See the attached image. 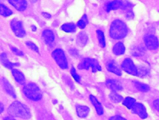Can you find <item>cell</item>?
<instances>
[{"instance_id":"cell-1","label":"cell","mask_w":159,"mask_h":120,"mask_svg":"<svg viewBox=\"0 0 159 120\" xmlns=\"http://www.w3.org/2000/svg\"><path fill=\"white\" fill-rule=\"evenodd\" d=\"M7 112L12 117L29 119L30 118V112L29 108L19 101L13 102L8 108Z\"/></svg>"},{"instance_id":"cell-2","label":"cell","mask_w":159,"mask_h":120,"mask_svg":"<svg viewBox=\"0 0 159 120\" xmlns=\"http://www.w3.org/2000/svg\"><path fill=\"white\" fill-rule=\"evenodd\" d=\"M110 35L115 39H120L124 38L127 34V27L125 24L119 20H114L110 27Z\"/></svg>"},{"instance_id":"cell-3","label":"cell","mask_w":159,"mask_h":120,"mask_svg":"<svg viewBox=\"0 0 159 120\" xmlns=\"http://www.w3.org/2000/svg\"><path fill=\"white\" fill-rule=\"evenodd\" d=\"M24 93L30 99L38 101L42 98V93L38 86L33 83L27 84L24 88Z\"/></svg>"},{"instance_id":"cell-4","label":"cell","mask_w":159,"mask_h":120,"mask_svg":"<svg viewBox=\"0 0 159 120\" xmlns=\"http://www.w3.org/2000/svg\"><path fill=\"white\" fill-rule=\"evenodd\" d=\"M78 67L79 69H86V70H88L91 67L93 72L101 70V67L99 65L98 62L95 59L89 58H86L83 59L81 62V63H79V65Z\"/></svg>"},{"instance_id":"cell-5","label":"cell","mask_w":159,"mask_h":120,"mask_svg":"<svg viewBox=\"0 0 159 120\" xmlns=\"http://www.w3.org/2000/svg\"><path fill=\"white\" fill-rule=\"evenodd\" d=\"M52 57L58 65V66L63 68L66 69L68 68V63L64 52L61 49H56L52 52Z\"/></svg>"},{"instance_id":"cell-6","label":"cell","mask_w":159,"mask_h":120,"mask_svg":"<svg viewBox=\"0 0 159 120\" xmlns=\"http://www.w3.org/2000/svg\"><path fill=\"white\" fill-rule=\"evenodd\" d=\"M122 69L127 73L132 75H137L138 71L137 68L134 65V62L130 58H125L122 63Z\"/></svg>"},{"instance_id":"cell-7","label":"cell","mask_w":159,"mask_h":120,"mask_svg":"<svg viewBox=\"0 0 159 120\" xmlns=\"http://www.w3.org/2000/svg\"><path fill=\"white\" fill-rule=\"evenodd\" d=\"M11 27L16 36L18 37H23L25 35V30L23 28L22 22L17 19H13L11 22Z\"/></svg>"},{"instance_id":"cell-8","label":"cell","mask_w":159,"mask_h":120,"mask_svg":"<svg viewBox=\"0 0 159 120\" xmlns=\"http://www.w3.org/2000/svg\"><path fill=\"white\" fill-rule=\"evenodd\" d=\"M144 42L147 47L150 50H155L158 47V40L155 35H149L146 36Z\"/></svg>"},{"instance_id":"cell-9","label":"cell","mask_w":159,"mask_h":120,"mask_svg":"<svg viewBox=\"0 0 159 120\" xmlns=\"http://www.w3.org/2000/svg\"><path fill=\"white\" fill-rule=\"evenodd\" d=\"M133 113L137 114L141 118L144 119L147 117V113L145 106L141 103H135L131 108Z\"/></svg>"},{"instance_id":"cell-10","label":"cell","mask_w":159,"mask_h":120,"mask_svg":"<svg viewBox=\"0 0 159 120\" xmlns=\"http://www.w3.org/2000/svg\"><path fill=\"white\" fill-rule=\"evenodd\" d=\"M8 1L18 11H24L27 7L26 0H8Z\"/></svg>"},{"instance_id":"cell-11","label":"cell","mask_w":159,"mask_h":120,"mask_svg":"<svg viewBox=\"0 0 159 120\" xmlns=\"http://www.w3.org/2000/svg\"><path fill=\"white\" fill-rule=\"evenodd\" d=\"M106 86L108 88L111 89L113 91H116L119 90H121L122 89V86L119 81L116 80H108L106 81Z\"/></svg>"},{"instance_id":"cell-12","label":"cell","mask_w":159,"mask_h":120,"mask_svg":"<svg viewBox=\"0 0 159 120\" xmlns=\"http://www.w3.org/2000/svg\"><path fill=\"white\" fill-rule=\"evenodd\" d=\"M2 86L4 89V90L11 96H12L13 98H16V93L14 91V90L13 88V87L11 86V85L9 83V81L5 79V78H2Z\"/></svg>"},{"instance_id":"cell-13","label":"cell","mask_w":159,"mask_h":120,"mask_svg":"<svg viewBox=\"0 0 159 120\" xmlns=\"http://www.w3.org/2000/svg\"><path fill=\"white\" fill-rule=\"evenodd\" d=\"M106 68H107L108 71H109L111 72H112V73H115L117 75L120 76L121 74H122L120 68H119L117 65L113 61L109 62L106 65Z\"/></svg>"},{"instance_id":"cell-14","label":"cell","mask_w":159,"mask_h":120,"mask_svg":"<svg viewBox=\"0 0 159 120\" xmlns=\"http://www.w3.org/2000/svg\"><path fill=\"white\" fill-rule=\"evenodd\" d=\"M88 40V38L87 34L84 32H81L79 33L77 35L76 43L79 46L83 47L86 44Z\"/></svg>"},{"instance_id":"cell-15","label":"cell","mask_w":159,"mask_h":120,"mask_svg":"<svg viewBox=\"0 0 159 120\" xmlns=\"http://www.w3.org/2000/svg\"><path fill=\"white\" fill-rule=\"evenodd\" d=\"M12 74L16 81L19 84H24L25 83V77L22 72L17 69H12Z\"/></svg>"},{"instance_id":"cell-16","label":"cell","mask_w":159,"mask_h":120,"mask_svg":"<svg viewBox=\"0 0 159 120\" xmlns=\"http://www.w3.org/2000/svg\"><path fill=\"white\" fill-rule=\"evenodd\" d=\"M89 99L91 101V102L92 103V104H93V106L95 107L96 111L98 113V114L99 115H101L103 113V109L102 107L101 104V103L99 102H98V99H96V97H94L93 95H90L89 96Z\"/></svg>"},{"instance_id":"cell-17","label":"cell","mask_w":159,"mask_h":120,"mask_svg":"<svg viewBox=\"0 0 159 120\" xmlns=\"http://www.w3.org/2000/svg\"><path fill=\"white\" fill-rule=\"evenodd\" d=\"M42 37L44 41L48 44H50L54 40L53 33L50 30H44L42 33Z\"/></svg>"},{"instance_id":"cell-18","label":"cell","mask_w":159,"mask_h":120,"mask_svg":"<svg viewBox=\"0 0 159 120\" xmlns=\"http://www.w3.org/2000/svg\"><path fill=\"white\" fill-rule=\"evenodd\" d=\"M76 113L77 114L79 117L80 118H85L88 116L89 112V109L88 107L85 106H76Z\"/></svg>"},{"instance_id":"cell-19","label":"cell","mask_w":159,"mask_h":120,"mask_svg":"<svg viewBox=\"0 0 159 120\" xmlns=\"http://www.w3.org/2000/svg\"><path fill=\"white\" fill-rule=\"evenodd\" d=\"M123 5V3L118 0L113 1L111 2H109L106 7V9L107 11H112V10H117L119 8H122Z\"/></svg>"},{"instance_id":"cell-20","label":"cell","mask_w":159,"mask_h":120,"mask_svg":"<svg viewBox=\"0 0 159 120\" xmlns=\"http://www.w3.org/2000/svg\"><path fill=\"white\" fill-rule=\"evenodd\" d=\"M1 61L3 65L8 68H12L18 65V63H14L10 62L7 59L6 54L4 53H2L1 55Z\"/></svg>"},{"instance_id":"cell-21","label":"cell","mask_w":159,"mask_h":120,"mask_svg":"<svg viewBox=\"0 0 159 120\" xmlns=\"http://www.w3.org/2000/svg\"><path fill=\"white\" fill-rule=\"evenodd\" d=\"M113 52L117 55H120L125 52V47L122 42H117L113 47Z\"/></svg>"},{"instance_id":"cell-22","label":"cell","mask_w":159,"mask_h":120,"mask_svg":"<svg viewBox=\"0 0 159 120\" xmlns=\"http://www.w3.org/2000/svg\"><path fill=\"white\" fill-rule=\"evenodd\" d=\"M61 29L66 32H73L76 30V27L74 24L73 23H66L64 24L61 26Z\"/></svg>"},{"instance_id":"cell-23","label":"cell","mask_w":159,"mask_h":120,"mask_svg":"<svg viewBox=\"0 0 159 120\" xmlns=\"http://www.w3.org/2000/svg\"><path fill=\"white\" fill-rule=\"evenodd\" d=\"M134 85H135V88L140 91L146 92V91H148L150 90V88L147 85L140 83V82L135 81L134 82Z\"/></svg>"},{"instance_id":"cell-24","label":"cell","mask_w":159,"mask_h":120,"mask_svg":"<svg viewBox=\"0 0 159 120\" xmlns=\"http://www.w3.org/2000/svg\"><path fill=\"white\" fill-rule=\"evenodd\" d=\"M109 98L111 99V100L114 103H119V102L122 101L123 99V98L121 96H120L119 94L116 93V91L111 92L109 94Z\"/></svg>"},{"instance_id":"cell-25","label":"cell","mask_w":159,"mask_h":120,"mask_svg":"<svg viewBox=\"0 0 159 120\" xmlns=\"http://www.w3.org/2000/svg\"><path fill=\"white\" fill-rule=\"evenodd\" d=\"M135 103V99L131 97H127L123 101V104L129 109H131Z\"/></svg>"},{"instance_id":"cell-26","label":"cell","mask_w":159,"mask_h":120,"mask_svg":"<svg viewBox=\"0 0 159 120\" xmlns=\"http://www.w3.org/2000/svg\"><path fill=\"white\" fill-rule=\"evenodd\" d=\"M96 33H97V36H98L99 45L102 48L104 47L106 45V42H105V37L104 35V33L100 30H98L96 31Z\"/></svg>"},{"instance_id":"cell-27","label":"cell","mask_w":159,"mask_h":120,"mask_svg":"<svg viewBox=\"0 0 159 120\" xmlns=\"http://www.w3.org/2000/svg\"><path fill=\"white\" fill-rule=\"evenodd\" d=\"M0 13L2 16L7 17L11 16L12 14V12L6 6L1 4L0 6Z\"/></svg>"},{"instance_id":"cell-28","label":"cell","mask_w":159,"mask_h":120,"mask_svg":"<svg viewBox=\"0 0 159 120\" xmlns=\"http://www.w3.org/2000/svg\"><path fill=\"white\" fill-rule=\"evenodd\" d=\"M88 23V19L86 15H84L81 19L77 23V25L80 28V29H84L86 24Z\"/></svg>"},{"instance_id":"cell-29","label":"cell","mask_w":159,"mask_h":120,"mask_svg":"<svg viewBox=\"0 0 159 120\" xmlns=\"http://www.w3.org/2000/svg\"><path fill=\"white\" fill-rule=\"evenodd\" d=\"M26 45L27 46L30 48L31 50H32L33 51H35L36 52H39V48L38 47L36 46V45L35 44H34L33 42H26Z\"/></svg>"},{"instance_id":"cell-30","label":"cell","mask_w":159,"mask_h":120,"mask_svg":"<svg viewBox=\"0 0 159 120\" xmlns=\"http://www.w3.org/2000/svg\"><path fill=\"white\" fill-rule=\"evenodd\" d=\"M71 75L73 76V77L75 78V80L76 81H78V82H80V77L79 75L77 74V73H76L75 69L73 67H72L71 69Z\"/></svg>"},{"instance_id":"cell-31","label":"cell","mask_w":159,"mask_h":120,"mask_svg":"<svg viewBox=\"0 0 159 120\" xmlns=\"http://www.w3.org/2000/svg\"><path fill=\"white\" fill-rule=\"evenodd\" d=\"M11 50L12 51L17 55H19V56H23V53L22 52H21L20 50H19L18 48H16V47H11Z\"/></svg>"},{"instance_id":"cell-32","label":"cell","mask_w":159,"mask_h":120,"mask_svg":"<svg viewBox=\"0 0 159 120\" xmlns=\"http://www.w3.org/2000/svg\"><path fill=\"white\" fill-rule=\"evenodd\" d=\"M137 71H138L137 75H139V76H143V75H145V74L147 73L146 70L143 67H140L139 69L137 68Z\"/></svg>"},{"instance_id":"cell-33","label":"cell","mask_w":159,"mask_h":120,"mask_svg":"<svg viewBox=\"0 0 159 120\" xmlns=\"http://www.w3.org/2000/svg\"><path fill=\"white\" fill-rule=\"evenodd\" d=\"M153 106L155 107V108L159 111V99H157L156 100L154 101L153 102Z\"/></svg>"},{"instance_id":"cell-34","label":"cell","mask_w":159,"mask_h":120,"mask_svg":"<svg viewBox=\"0 0 159 120\" xmlns=\"http://www.w3.org/2000/svg\"><path fill=\"white\" fill-rule=\"evenodd\" d=\"M110 119H111V120H114V119H116V120H124L125 119L120 117V116H115L110 118Z\"/></svg>"},{"instance_id":"cell-35","label":"cell","mask_w":159,"mask_h":120,"mask_svg":"<svg viewBox=\"0 0 159 120\" xmlns=\"http://www.w3.org/2000/svg\"><path fill=\"white\" fill-rule=\"evenodd\" d=\"M42 14H43V17H46V18H50V17H51V16H50L49 14L46 13V12H43Z\"/></svg>"},{"instance_id":"cell-36","label":"cell","mask_w":159,"mask_h":120,"mask_svg":"<svg viewBox=\"0 0 159 120\" xmlns=\"http://www.w3.org/2000/svg\"><path fill=\"white\" fill-rule=\"evenodd\" d=\"M3 109H4V108H3V105H2V104H1V113H2V112Z\"/></svg>"},{"instance_id":"cell-37","label":"cell","mask_w":159,"mask_h":120,"mask_svg":"<svg viewBox=\"0 0 159 120\" xmlns=\"http://www.w3.org/2000/svg\"><path fill=\"white\" fill-rule=\"evenodd\" d=\"M32 30H35V29H36V27H35L34 25H32Z\"/></svg>"}]
</instances>
